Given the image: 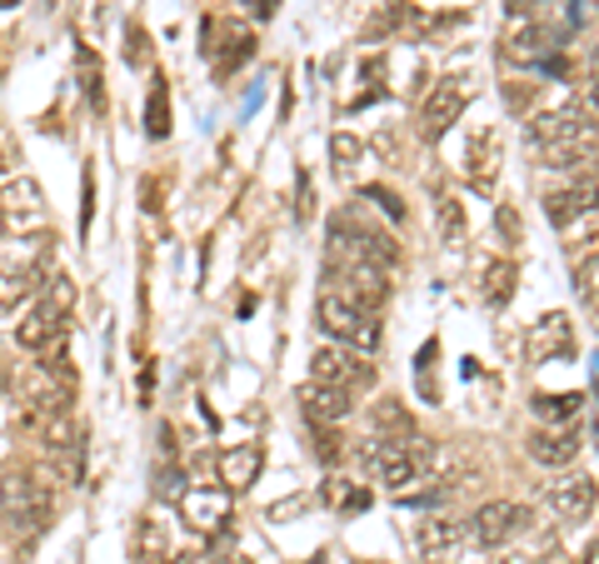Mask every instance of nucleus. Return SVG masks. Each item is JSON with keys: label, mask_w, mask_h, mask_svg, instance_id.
Segmentation results:
<instances>
[{"label": "nucleus", "mask_w": 599, "mask_h": 564, "mask_svg": "<svg viewBox=\"0 0 599 564\" xmlns=\"http://www.w3.org/2000/svg\"><path fill=\"white\" fill-rule=\"evenodd\" d=\"M260 464H265V450H260V444H235V450L220 454V484H225L230 494L250 490L255 474H260Z\"/></svg>", "instance_id": "6ab92c4d"}, {"label": "nucleus", "mask_w": 599, "mask_h": 564, "mask_svg": "<svg viewBox=\"0 0 599 564\" xmlns=\"http://www.w3.org/2000/svg\"><path fill=\"white\" fill-rule=\"evenodd\" d=\"M499 564H535V560H519V554H509V560H499Z\"/></svg>", "instance_id": "f704fd0d"}, {"label": "nucleus", "mask_w": 599, "mask_h": 564, "mask_svg": "<svg viewBox=\"0 0 599 564\" xmlns=\"http://www.w3.org/2000/svg\"><path fill=\"white\" fill-rule=\"evenodd\" d=\"M125 45H130L125 61L135 65V71H140V65H150V35L140 31V25H125Z\"/></svg>", "instance_id": "bb28decb"}, {"label": "nucleus", "mask_w": 599, "mask_h": 564, "mask_svg": "<svg viewBox=\"0 0 599 564\" xmlns=\"http://www.w3.org/2000/svg\"><path fill=\"white\" fill-rule=\"evenodd\" d=\"M180 520H185L190 530H200V534L225 530V520H230V490H225V484H190V490L180 494Z\"/></svg>", "instance_id": "1a4fd4ad"}, {"label": "nucleus", "mask_w": 599, "mask_h": 564, "mask_svg": "<svg viewBox=\"0 0 599 564\" xmlns=\"http://www.w3.org/2000/svg\"><path fill=\"white\" fill-rule=\"evenodd\" d=\"M165 564H205V554H170Z\"/></svg>", "instance_id": "473e14b6"}, {"label": "nucleus", "mask_w": 599, "mask_h": 564, "mask_svg": "<svg viewBox=\"0 0 599 564\" xmlns=\"http://www.w3.org/2000/svg\"><path fill=\"white\" fill-rule=\"evenodd\" d=\"M40 285H50L45 280V265H20V270H6L0 275V305H16V300H26V295H35Z\"/></svg>", "instance_id": "412c9836"}, {"label": "nucleus", "mask_w": 599, "mask_h": 564, "mask_svg": "<svg viewBox=\"0 0 599 564\" xmlns=\"http://www.w3.org/2000/svg\"><path fill=\"white\" fill-rule=\"evenodd\" d=\"M309 370H315L319 384H335V390H345V394L375 384V365H369L359 350H345V345H325V350H315Z\"/></svg>", "instance_id": "0eeeda50"}, {"label": "nucleus", "mask_w": 599, "mask_h": 564, "mask_svg": "<svg viewBox=\"0 0 599 564\" xmlns=\"http://www.w3.org/2000/svg\"><path fill=\"white\" fill-rule=\"evenodd\" d=\"M170 560V530L160 520H145L135 534V564H165Z\"/></svg>", "instance_id": "4be33fe9"}, {"label": "nucleus", "mask_w": 599, "mask_h": 564, "mask_svg": "<svg viewBox=\"0 0 599 564\" xmlns=\"http://www.w3.org/2000/svg\"><path fill=\"white\" fill-rule=\"evenodd\" d=\"M429 460V444L425 440H379L375 450H365V474L375 484H385V490H405V484H415V474L425 470Z\"/></svg>", "instance_id": "7ed1b4c3"}, {"label": "nucleus", "mask_w": 599, "mask_h": 564, "mask_svg": "<svg viewBox=\"0 0 599 564\" xmlns=\"http://www.w3.org/2000/svg\"><path fill=\"white\" fill-rule=\"evenodd\" d=\"M365 201H379V205H385V215H389V221H405V201H399L395 191H379V185H369V191H365Z\"/></svg>", "instance_id": "cd10ccee"}, {"label": "nucleus", "mask_w": 599, "mask_h": 564, "mask_svg": "<svg viewBox=\"0 0 599 564\" xmlns=\"http://www.w3.org/2000/svg\"><path fill=\"white\" fill-rule=\"evenodd\" d=\"M585 105L589 111H599V81H585Z\"/></svg>", "instance_id": "7c9ffc66"}, {"label": "nucleus", "mask_w": 599, "mask_h": 564, "mask_svg": "<svg viewBox=\"0 0 599 564\" xmlns=\"http://www.w3.org/2000/svg\"><path fill=\"white\" fill-rule=\"evenodd\" d=\"M65 335V305L60 300H40V305H30V315L16 325V340H20V350H50V345Z\"/></svg>", "instance_id": "f8f14e48"}, {"label": "nucleus", "mask_w": 599, "mask_h": 564, "mask_svg": "<svg viewBox=\"0 0 599 564\" xmlns=\"http://www.w3.org/2000/svg\"><path fill=\"white\" fill-rule=\"evenodd\" d=\"M529 520H535V514H529L525 504H515V500H489V504H479L475 520H469V540L485 544V550H499V544L519 540V534L529 530Z\"/></svg>", "instance_id": "6e6552de"}, {"label": "nucleus", "mask_w": 599, "mask_h": 564, "mask_svg": "<svg viewBox=\"0 0 599 564\" xmlns=\"http://www.w3.org/2000/svg\"><path fill=\"white\" fill-rule=\"evenodd\" d=\"M509 295H515V260H495V265L485 270V305L505 310Z\"/></svg>", "instance_id": "b1692460"}, {"label": "nucleus", "mask_w": 599, "mask_h": 564, "mask_svg": "<svg viewBox=\"0 0 599 564\" xmlns=\"http://www.w3.org/2000/svg\"><path fill=\"white\" fill-rule=\"evenodd\" d=\"M439 225H445V240L449 245H455L459 240V235H465V211H455V205H439Z\"/></svg>", "instance_id": "c85d7f7f"}, {"label": "nucleus", "mask_w": 599, "mask_h": 564, "mask_svg": "<svg viewBox=\"0 0 599 564\" xmlns=\"http://www.w3.org/2000/svg\"><path fill=\"white\" fill-rule=\"evenodd\" d=\"M339 295H349L355 305L375 310V305H385V295H389V270L385 265H375V260H355L345 270V290Z\"/></svg>", "instance_id": "a211bd4d"}, {"label": "nucleus", "mask_w": 599, "mask_h": 564, "mask_svg": "<svg viewBox=\"0 0 599 564\" xmlns=\"http://www.w3.org/2000/svg\"><path fill=\"white\" fill-rule=\"evenodd\" d=\"M329 155H335V171H349V165L359 161V141L349 131H339L335 141H329Z\"/></svg>", "instance_id": "a878e982"}, {"label": "nucleus", "mask_w": 599, "mask_h": 564, "mask_svg": "<svg viewBox=\"0 0 599 564\" xmlns=\"http://www.w3.org/2000/svg\"><path fill=\"white\" fill-rule=\"evenodd\" d=\"M549 504H555L559 520L579 524V520H589V514H595V504H599V484L589 480V474H559V480L549 484Z\"/></svg>", "instance_id": "ddd939ff"}, {"label": "nucleus", "mask_w": 599, "mask_h": 564, "mask_svg": "<svg viewBox=\"0 0 599 564\" xmlns=\"http://www.w3.org/2000/svg\"><path fill=\"white\" fill-rule=\"evenodd\" d=\"M575 350V325H569L565 310H549L545 320H535V330L525 335V355L529 365H549L559 360V355Z\"/></svg>", "instance_id": "9b49d317"}, {"label": "nucleus", "mask_w": 599, "mask_h": 564, "mask_svg": "<svg viewBox=\"0 0 599 564\" xmlns=\"http://www.w3.org/2000/svg\"><path fill=\"white\" fill-rule=\"evenodd\" d=\"M205 51H210V71H215L220 81H230V75L255 55V25L230 21V16L225 21H210L205 25Z\"/></svg>", "instance_id": "39448f33"}, {"label": "nucleus", "mask_w": 599, "mask_h": 564, "mask_svg": "<svg viewBox=\"0 0 599 564\" xmlns=\"http://www.w3.org/2000/svg\"><path fill=\"white\" fill-rule=\"evenodd\" d=\"M465 105H469V81L465 75H445V81L429 85L425 105H419V131H425V141H439L449 125H459Z\"/></svg>", "instance_id": "423d86ee"}, {"label": "nucleus", "mask_w": 599, "mask_h": 564, "mask_svg": "<svg viewBox=\"0 0 599 564\" xmlns=\"http://www.w3.org/2000/svg\"><path fill=\"white\" fill-rule=\"evenodd\" d=\"M245 11H250V16H260V21H270V16L280 11V0H245Z\"/></svg>", "instance_id": "c756f323"}, {"label": "nucleus", "mask_w": 599, "mask_h": 564, "mask_svg": "<svg viewBox=\"0 0 599 564\" xmlns=\"http://www.w3.org/2000/svg\"><path fill=\"white\" fill-rule=\"evenodd\" d=\"M575 454H579V430H575V424H539V430L529 434V460H535V464L565 470Z\"/></svg>", "instance_id": "2eb2a0df"}, {"label": "nucleus", "mask_w": 599, "mask_h": 564, "mask_svg": "<svg viewBox=\"0 0 599 564\" xmlns=\"http://www.w3.org/2000/svg\"><path fill=\"white\" fill-rule=\"evenodd\" d=\"M589 81H599V45L589 51Z\"/></svg>", "instance_id": "72a5a7b5"}, {"label": "nucleus", "mask_w": 599, "mask_h": 564, "mask_svg": "<svg viewBox=\"0 0 599 564\" xmlns=\"http://www.w3.org/2000/svg\"><path fill=\"white\" fill-rule=\"evenodd\" d=\"M529 151H585V145H595V111L579 101H565L555 105V111L535 115L525 131Z\"/></svg>", "instance_id": "f257e3e1"}, {"label": "nucleus", "mask_w": 599, "mask_h": 564, "mask_svg": "<svg viewBox=\"0 0 599 564\" xmlns=\"http://www.w3.org/2000/svg\"><path fill=\"white\" fill-rule=\"evenodd\" d=\"M585 410V394H535V414L545 424H575Z\"/></svg>", "instance_id": "5701e85b"}, {"label": "nucleus", "mask_w": 599, "mask_h": 564, "mask_svg": "<svg viewBox=\"0 0 599 564\" xmlns=\"http://www.w3.org/2000/svg\"><path fill=\"white\" fill-rule=\"evenodd\" d=\"M579 564H599V540L585 544V554H579Z\"/></svg>", "instance_id": "2f4dec72"}, {"label": "nucleus", "mask_w": 599, "mask_h": 564, "mask_svg": "<svg viewBox=\"0 0 599 564\" xmlns=\"http://www.w3.org/2000/svg\"><path fill=\"white\" fill-rule=\"evenodd\" d=\"M10 6H20V0H0V11H10Z\"/></svg>", "instance_id": "c9c22d12"}, {"label": "nucleus", "mask_w": 599, "mask_h": 564, "mask_svg": "<svg viewBox=\"0 0 599 564\" xmlns=\"http://www.w3.org/2000/svg\"><path fill=\"white\" fill-rule=\"evenodd\" d=\"M145 135L150 141H165L170 135V91L165 81L150 85V105H145Z\"/></svg>", "instance_id": "393cba45"}, {"label": "nucleus", "mask_w": 599, "mask_h": 564, "mask_svg": "<svg viewBox=\"0 0 599 564\" xmlns=\"http://www.w3.org/2000/svg\"><path fill=\"white\" fill-rule=\"evenodd\" d=\"M315 320H319V330H325L329 340H339L345 350H359V355H375L379 350V320H375V310L355 305L349 295H335V290L319 295Z\"/></svg>", "instance_id": "f03ea898"}, {"label": "nucleus", "mask_w": 599, "mask_h": 564, "mask_svg": "<svg viewBox=\"0 0 599 564\" xmlns=\"http://www.w3.org/2000/svg\"><path fill=\"white\" fill-rule=\"evenodd\" d=\"M495 165H499L495 131H479L475 145H469V185H475V191H489V181H495Z\"/></svg>", "instance_id": "aec40b11"}, {"label": "nucleus", "mask_w": 599, "mask_h": 564, "mask_svg": "<svg viewBox=\"0 0 599 564\" xmlns=\"http://www.w3.org/2000/svg\"><path fill=\"white\" fill-rule=\"evenodd\" d=\"M300 414H305L309 424H339L349 414V394L335 390V384H300Z\"/></svg>", "instance_id": "f3484780"}, {"label": "nucleus", "mask_w": 599, "mask_h": 564, "mask_svg": "<svg viewBox=\"0 0 599 564\" xmlns=\"http://www.w3.org/2000/svg\"><path fill=\"white\" fill-rule=\"evenodd\" d=\"M545 215H549V225H559V230H569V225L589 221V215H599V185H595V181H569V185H559V191L545 195Z\"/></svg>", "instance_id": "9d476101"}, {"label": "nucleus", "mask_w": 599, "mask_h": 564, "mask_svg": "<svg viewBox=\"0 0 599 564\" xmlns=\"http://www.w3.org/2000/svg\"><path fill=\"white\" fill-rule=\"evenodd\" d=\"M0 510H6L10 530L30 540V534H40L50 520V494H45V484H35L30 474H6V480H0Z\"/></svg>", "instance_id": "20e7f679"}, {"label": "nucleus", "mask_w": 599, "mask_h": 564, "mask_svg": "<svg viewBox=\"0 0 599 564\" xmlns=\"http://www.w3.org/2000/svg\"><path fill=\"white\" fill-rule=\"evenodd\" d=\"M499 45H505V55L515 65H535L549 51V31L539 25V16H509V31Z\"/></svg>", "instance_id": "dca6fc26"}, {"label": "nucleus", "mask_w": 599, "mask_h": 564, "mask_svg": "<svg viewBox=\"0 0 599 564\" xmlns=\"http://www.w3.org/2000/svg\"><path fill=\"white\" fill-rule=\"evenodd\" d=\"M465 534H469V524L449 520V514H429V520H419V530H415V550L425 554L429 564H439L465 544Z\"/></svg>", "instance_id": "4468645a"}]
</instances>
